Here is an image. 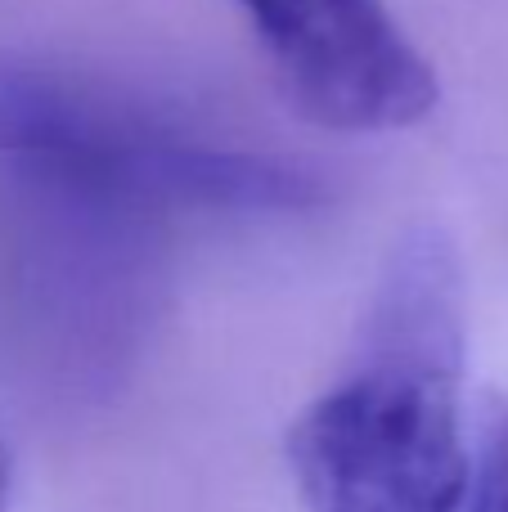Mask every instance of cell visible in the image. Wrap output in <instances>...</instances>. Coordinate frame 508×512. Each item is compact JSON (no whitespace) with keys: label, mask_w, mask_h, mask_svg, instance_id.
<instances>
[{"label":"cell","mask_w":508,"mask_h":512,"mask_svg":"<svg viewBox=\"0 0 508 512\" xmlns=\"http://www.w3.org/2000/svg\"><path fill=\"white\" fill-rule=\"evenodd\" d=\"M275 81L302 117L338 135L410 131L441 81L387 0H239Z\"/></svg>","instance_id":"obj_3"},{"label":"cell","mask_w":508,"mask_h":512,"mask_svg":"<svg viewBox=\"0 0 508 512\" xmlns=\"http://www.w3.org/2000/svg\"><path fill=\"white\" fill-rule=\"evenodd\" d=\"M9 504H14V450L0 432V512H9Z\"/></svg>","instance_id":"obj_5"},{"label":"cell","mask_w":508,"mask_h":512,"mask_svg":"<svg viewBox=\"0 0 508 512\" xmlns=\"http://www.w3.org/2000/svg\"><path fill=\"white\" fill-rule=\"evenodd\" d=\"M0 153L135 198L284 207L302 189V180L270 162L180 144L113 99L50 72H0Z\"/></svg>","instance_id":"obj_2"},{"label":"cell","mask_w":508,"mask_h":512,"mask_svg":"<svg viewBox=\"0 0 508 512\" xmlns=\"http://www.w3.org/2000/svg\"><path fill=\"white\" fill-rule=\"evenodd\" d=\"M459 512H508V400L486 396L473 418V463Z\"/></svg>","instance_id":"obj_4"},{"label":"cell","mask_w":508,"mask_h":512,"mask_svg":"<svg viewBox=\"0 0 508 512\" xmlns=\"http://www.w3.org/2000/svg\"><path fill=\"white\" fill-rule=\"evenodd\" d=\"M464 373V265L441 230H410L378 274L347 369L288 427L306 512H459L473 463Z\"/></svg>","instance_id":"obj_1"}]
</instances>
